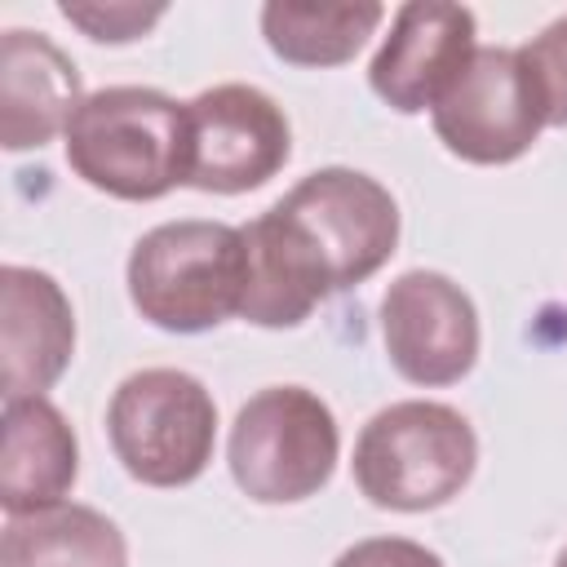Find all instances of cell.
<instances>
[{"mask_svg": "<svg viewBox=\"0 0 567 567\" xmlns=\"http://www.w3.org/2000/svg\"><path fill=\"white\" fill-rule=\"evenodd\" d=\"M66 168L128 204H146L186 186V102H173L146 84H111L84 93L62 133Z\"/></svg>", "mask_w": 567, "mask_h": 567, "instance_id": "1", "label": "cell"}, {"mask_svg": "<svg viewBox=\"0 0 567 567\" xmlns=\"http://www.w3.org/2000/svg\"><path fill=\"white\" fill-rule=\"evenodd\" d=\"M128 301L164 332H208L244 310L248 248L244 230L226 221H164L128 252Z\"/></svg>", "mask_w": 567, "mask_h": 567, "instance_id": "2", "label": "cell"}, {"mask_svg": "<svg viewBox=\"0 0 567 567\" xmlns=\"http://www.w3.org/2000/svg\"><path fill=\"white\" fill-rule=\"evenodd\" d=\"M478 465L474 425L434 399H403L368 416L354 439V487L394 514H425L465 492Z\"/></svg>", "mask_w": 567, "mask_h": 567, "instance_id": "3", "label": "cell"}, {"mask_svg": "<svg viewBox=\"0 0 567 567\" xmlns=\"http://www.w3.org/2000/svg\"><path fill=\"white\" fill-rule=\"evenodd\" d=\"M341 456L332 408L306 385L257 390L230 425L226 461L235 487L257 505H297L328 487Z\"/></svg>", "mask_w": 567, "mask_h": 567, "instance_id": "4", "label": "cell"}, {"mask_svg": "<svg viewBox=\"0 0 567 567\" xmlns=\"http://www.w3.org/2000/svg\"><path fill=\"white\" fill-rule=\"evenodd\" d=\"M106 439L128 478L146 487L195 483L217 447V403L182 368L128 372L106 403Z\"/></svg>", "mask_w": 567, "mask_h": 567, "instance_id": "5", "label": "cell"}, {"mask_svg": "<svg viewBox=\"0 0 567 567\" xmlns=\"http://www.w3.org/2000/svg\"><path fill=\"white\" fill-rule=\"evenodd\" d=\"M270 208L301 239V248L319 261L332 292H346L372 279L399 248L394 195L377 177L346 168V164L306 173Z\"/></svg>", "mask_w": 567, "mask_h": 567, "instance_id": "6", "label": "cell"}, {"mask_svg": "<svg viewBox=\"0 0 567 567\" xmlns=\"http://www.w3.org/2000/svg\"><path fill=\"white\" fill-rule=\"evenodd\" d=\"M186 186L244 195L266 186L292 155L284 106L257 84H213L186 102Z\"/></svg>", "mask_w": 567, "mask_h": 567, "instance_id": "7", "label": "cell"}, {"mask_svg": "<svg viewBox=\"0 0 567 567\" xmlns=\"http://www.w3.org/2000/svg\"><path fill=\"white\" fill-rule=\"evenodd\" d=\"M434 137L465 164H514L545 128L518 49H478L461 80L430 111Z\"/></svg>", "mask_w": 567, "mask_h": 567, "instance_id": "8", "label": "cell"}, {"mask_svg": "<svg viewBox=\"0 0 567 567\" xmlns=\"http://www.w3.org/2000/svg\"><path fill=\"white\" fill-rule=\"evenodd\" d=\"M381 341L412 385H456L478 359V310L443 270H403L381 297Z\"/></svg>", "mask_w": 567, "mask_h": 567, "instance_id": "9", "label": "cell"}, {"mask_svg": "<svg viewBox=\"0 0 567 567\" xmlns=\"http://www.w3.org/2000/svg\"><path fill=\"white\" fill-rule=\"evenodd\" d=\"M474 31L478 22L465 4H447V0L399 4L390 18V35L381 40L368 66L372 93L399 115L434 111L470 66V58L478 53Z\"/></svg>", "mask_w": 567, "mask_h": 567, "instance_id": "10", "label": "cell"}, {"mask_svg": "<svg viewBox=\"0 0 567 567\" xmlns=\"http://www.w3.org/2000/svg\"><path fill=\"white\" fill-rule=\"evenodd\" d=\"M0 315L4 399L44 394L75 354V315L62 284L35 266H4Z\"/></svg>", "mask_w": 567, "mask_h": 567, "instance_id": "11", "label": "cell"}, {"mask_svg": "<svg viewBox=\"0 0 567 567\" xmlns=\"http://www.w3.org/2000/svg\"><path fill=\"white\" fill-rule=\"evenodd\" d=\"M80 71L44 35L9 27L0 40V137L4 151H31L66 133L80 111Z\"/></svg>", "mask_w": 567, "mask_h": 567, "instance_id": "12", "label": "cell"}, {"mask_svg": "<svg viewBox=\"0 0 567 567\" xmlns=\"http://www.w3.org/2000/svg\"><path fill=\"white\" fill-rule=\"evenodd\" d=\"M80 474V443L71 421L44 399H4V456L0 505L4 514H31L62 505Z\"/></svg>", "mask_w": 567, "mask_h": 567, "instance_id": "13", "label": "cell"}, {"mask_svg": "<svg viewBox=\"0 0 567 567\" xmlns=\"http://www.w3.org/2000/svg\"><path fill=\"white\" fill-rule=\"evenodd\" d=\"M244 230L248 248V284H244V310L239 319L257 328H297L315 315L323 297H332L323 270L301 248V239L279 221L275 208L252 217Z\"/></svg>", "mask_w": 567, "mask_h": 567, "instance_id": "14", "label": "cell"}, {"mask_svg": "<svg viewBox=\"0 0 567 567\" xmlns=\"http://www.w3.org/2000/svg\"><path fill=\"white\" fill-rule=\"evenodd\" d=\"M0 567H128L124 532L93 505H44L9 514Z\"/></svg>", "mask_w": 567, "mask_h": 567, "instance_id": "15", "label": "cell"}, {"mask_svg": "<svg viewBox=\"0 0 567 567\" xmlns=\"http://www.w3.org/2000/svg\"><path fill=\"white\" fill-rule=\"evenodd\" d=\"M385 22V9L377 0L354 4H297V0H270L261 9V35L275 58L288 66H341L350 62L363 40Z\"/></svg>", "mask_w": 567, "mask_h": 567, "instance_id": "16", "label": "cell"}, {"mask_svg": "<svg viewBox=\"0 0 567 567\" xmlns=\"http://www.w3.org/2000/svg\"><path fill=\"white\" fill-rule=\"evenodd\" d=\"M518 58L536 89L545 128H567V13L554 18L540 35H532L518 49Z\"/></svg>", "mask_w": 567, "mask_h": 567, "instance_id": "17", "label": "cell"}, {"mask_svg": "<svg viewBox=\"0 0 567 567\" xmlns=\"http://www.w3.org/2000/svg\"><path fill=\"white\" fill-rule=\"evenodd\" d=\"M58 13L80 27L89 40L97 44H128L137 35H146L159 18H164V4H128V0H62Z\"/></svg>", "mask_w": 567, "mask_h": 567, "instance_id": "18", "label": "cell"}, {"mask_svg": "<svg viewBox=\"0 0 567 567\" xmlns=\"http://www.w3.org/2000/svg\"><path fill=\"white\" fill-rule=\"evenodd\" d=\"M332 567H447V563L408 536H368L341 549Z\"/></svg>", "mask_w": 567, "mask_h": 567, "instance_id": "19", "label": "cell"}, {"mask_svg": "<svg viewBox=\"0 0 567 567\" xmlns=\"http://www.w3.org/2000/svg\"><path fill=\"white\" fill-rule=\"evenodd\" d=\"M554 567H567V545L558 549V558H554Z\"/></svg>", "mask_w": 567, "mask_h": 567, "instance_id": "20", "label": "cell"}]
</instances>
